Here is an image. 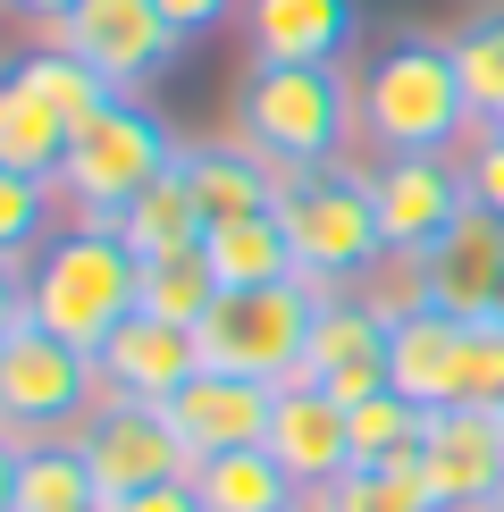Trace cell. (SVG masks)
I'll list each match as a JSON object with an SVG mask.
<instances>
[{"mask_svg": "<svg viewBox=\"0 0 504 512\" xmlns=\"http://www.w3.org/2000/svg\"><path fill=\"white\" fill-rule=\"evenodd\" d=\"M454 68H462V93H471V118L504 126V0L479 9L471 26H454Z\"/></svg>", "mask_w": 504, "mask_h": 512, "instance_id": "obj_26", "label": "cell"}, {"mask_svg": "<svg viewBox=\"0 0 504 512\" xmlns=\"http://www.w3.org/2000/svg\"><path fill=\"white\" fill-rule=\"evenodd\" d=\"M76 454L93 462L101 504L194 471V454H185V437H177V420H168V403H143V395H101L93 412H84V429H76Z\"/></svg>", "mask_w": 504, "mask_h": 512, "instance_id": "obj_9", "label": "cell"}, {"mask_svg": "<svg viewBox=\"0 0 504 512\" xmlns=\"http://www.w3.org/2000/svg\"><path fill=\"white\" fill-rule=\"evenodd\" d=\"M0 9H9V17H26V26H34V34H51V26H59V17H68V9H76V0H0Z\"/></svg>", "mask_w": 504, "mask_h": 512, "instance_id": "obj_35", "label": "cell"}, {"mask_svg": "<svg viewBox=\"0 0 504 512\" xmlns=\"http://www.w3.org/2000/svg\"><path fill=\"white\" fill-rule=\"evenodd\" d=\"M68 135L76 126L42 101V84L17 68H0V168H17V177H51L59 185V160H68Z\"/></svg>", "mask_w": 504, "mask_h": 512, "instance_id": "obj_20", "label": "cell"}, {"mask_svg": "<svg viewBox=\"0 0 504 512\" xmlns=\"http://www.w3.org/2000/svg\"><path fill=\"white\" fill-rule=\"evenodd\" d=\"M387 370H395V395L412 403H462V370H471V319H446V311H404L387 336Z\"/></svg>", "mask_w": 504, "mask_h": 512, "instance_id": "obj_18", "label": "cell"}, {"mask_svg": "<svg viewBox=\"0 0 504 512\" xmlns=\"http://www.w3.org/2000/svg\"><path fill=\"white\" fill-rule=\"evenodd\" d=\"M17 512H101V479L76 454V437H51V445L17 454Z\"/></svg>", "mask_w": 504, "mask_h": 512, "instance_id": "obj_24", "label": "cell"}, {"mask_svg": "<svg viewBox=\"0 0 504 512\" xmlns=\"http://www.w3.org/2000/svg\"><path fill=\"white\" fill-rule=\"evenodd\" d=\"M387 336H395V319L378 311L362 286H336V294H320V319H311L303 378H311L320 395H336V403H362V395H378V387H395Z\"/></svg>", "mask_w": 504, "mask_h": 512, "instance_id": "obj_12", "label": "cell"}, {"mask_svg": "<svg viewBox=\"0 0 504 512\" xmlns=\"http://www.w3.org/2000/svg\"><path fill=\"white\" fill-rule=\"evenodd\" d=\"M362 168H370V210H378L387 252H429L471 210L462 152H370Z\"/></svg>", "mask_w": 504, "mask_h": 512, "instance_id": "obj_10", "label": "cell"}, {"mask_svg": "<svg viewBox=\"0 0 504 512\" xmlns=\"http://www.w3.org/2000/svg\"><path fill=\"white\" fill-rule=\"evenodd\" d=\"M194 496H202V512H303L311 504L303 479L269 445H236V454L194 462Z\"/></svg>", "mask_w": 504, "mask_h": 512, "instance_id": "obj_21", "label": "cell"}, {"mask_svg": "<svg viewBox=\"0 0 504 512\" xmlns=\"http://www.w3.org/2000/svg\"><path fill=\"white\" fill-rule=\"evenodd\" d=\"M177 143L185 135L143 93H110L68 135V160H59V202H68V219H118L152 177L177 168Z\"/></svg>", "mask_w": 504, "mask_h": 512, "instance_id": "obj_4", "label": "cell"}, {"mask_svg": "<svg viewBox=\"0 0 504 512\" xmlns=\"http://www.w3.org/2000/svg\"><path fill=\"white\" fill-rule=\"evenodd\" d=\"M286 236H294V261H303V286H362L378 269V210H370V168L362 160H336V168H311V177H286V202H278Z\"/></svg>", "mask_w": 504, "mask_h": 512, "instance_id": "obj_5", "label": "cell"}, {"mask_svg": "<svg viewBox=\"0 0 504 512\" xmlns=\"http://www.w3.org/2000/svg\"><path fill=\"white\" fill-rule=\"evenodd\" d=\"M101 512H202V496H194V471L185 479H160V487H135V496H110Z\"/></svg>", "mask_w": 504, "mask_h": 512, "instance_id": "obj_33", "label": "cell"}, {"mask_svg": "<svg viewBox=\"0 0 504 512\" xmlns=\"http://www.w3.org/2000/svg\"><path fill=\"white\" fill-rule=\"evenodd\" d=\"M202 252H210V269H219V286H286V277H303L278 210H261V219H219L202 236Z\"/></svg>", "mask_w": 504, "mask_h": 512, "instance_id": "obj_22", "label": "cell"}, {"mask_svg": "<svg viewBox=\"0 0 504 512\" xmlns=\"http://www.w3.org/2000/svg\"><path fill=\"white\" fill-rule=\"evenodd\" d=\"M496 319H504V303H496Z\"/></svg>", "mask_w": 504, "mask_h": 512, "instance_id": "obj_38", "label": "cell"}, {"mask_svg": "<svg viewBox=\"0 0 504 512\" xmlns=\"http://www.w3.org/2000/svg\"><path fill=\"white\" fill-rule=\"evenodd\" d=\"M345 420H353V462H404L412 445H420V429H429V403L378 387L362 403H345Z\"/></svg>", "mask_w": 504, "mask_h": 512, "instance_id": "obj_29", "label": "cell"}, {"mask_svg": "<svg viewBox=\"0 0 504 512\" xmlns=\"http://www.w3.org/2000/svg\"><path fill=\"white\" fill-rule=\"evenodd\" d=\"M17 68L42 84V101H51V110L68 118V126H84V118L101 110V101H110V76H93L84 59H68V51H59V42H34V51L17 59Z\"/></svg>", "mask_w": 504, "mask_h": 512, "instance_id": "obj_30", "label": "cell"}, {"mask_svg": "<svg viewBox=\"0 0 504 512\" xmlns=\"http://www.w3.org/2000/svg\"><path fill=\"white\" fill-rule=\"evenodd\" d=\"M269 412H278V387L236 378V370H194L177 395H168V420H177V437H185L194 462L236 454V445H261L269 437Z\"/></svg>", "mask_w": 504, "mask_h": 512, "instance_id": "obj_14", "label": "cell"}, {"mask_svg": "<svg viewBox=\"0 0 504 512\" xmlns=\"http://www.w3.org/2000/svg\"><path fill=\"white\" fill-rule=\"evenodd\" d=\"M143 311V261L118 236V219H59V236L26 261V319L68 345L101 353L110 328Z\"/></svg>", "mask_w": 504, "mask_h": 512, "instance_id": "obj_3", "label": "cell"}, {"mask_svg": "<svg viewBox=\"0 0 504 512\" xmlns=\"http://www.w3.org/2000/svg\"><path fill=\"white\" fill-rule=\"evenodd\" d=\"M160 17H168V26H177L185 42H202V34L236 26V17H244V0H160Z\"/></svg>", "mask_w": 504, "mask_h": 512, "instance_id": "obj_32", "label": "cell"}, {"mask_svg": "<svg viewBox=\"0 0 504 512\" xmlns=\"http://www.w3.org/2000/svg\"><path fill=\"white\" fill-rule=\"evenodd\" d=\"M261 445L303 479V496H320V487H336L353 471V420H345V403L320 395L311 378H286V387H278V412H269V437Z\"/></svg>", "mask_w": 504, "mask_h": 512, "instance_id": "obj_15", "label": "cell"}, {"mask_svg": "<svg viewBox=\"0 0 504 512\" xmlns=\"http://www.w3.org/2000/svg\"><path fill=\"white\" fill-rule=\"evenodd\" d=\"M219 269H210V252H160V261H143V311L152 319H177V328H202V311L219 303Z\"/></svg>", "mask_w": 504, "mask_h": 512, "instance_id": "obj_25", "label": "cell"}, {"mask_svg": "<svg viewBox=\"0 0 504 512\" xmlns=\"http://www.w3.org/2000/svg\"><path fill=\"white\" fill-rule=\"evenodd\" d=\"M303 512H311V504H303Z\"/></svg>", "mask_w": 504, "mask_h": 512, "instance_id": "obj_39", "label": "cell"}, {"mask_svg": "<svg viewBox=\"0 0 504 512\" xmlns=\"http://www.w3.org/2000/svg\"><path fill=\"white\" fill-rule=\"evenodd\" d=\"M118 236L135 244V261H160V252H194L210 236V219H202V202H194V185H185V168H168V177H152L135 202L118 210Z\"/></svg>", "mask_w": 504, "mask_h": 512, "instance_id": "obj_23", "label": "cell"}, {"mask_svg": "<svg viewBox=\"0 0 504 512\" xmlns=\"http://www.w3.org/2000/svg\"><path fill=\"white\" fill-rule=\"evenodd\" d=\"M227 126L261 152L278 177L362 160V76L345 59H244Z\"/></svg>", "mask_w": 504, "mask_h": 512, "instance_id": "obj_1", "label": "cell"}, {"mask_svg": "<svg viewBox=\"0 0 504 512\" xmlns=\"http://www.w3.org/2000/svg\"><path fill=\"white\" fill-rule=\"evenodd\" d=\"M311 319H320V286H303V277H286V286H227L194 328L202 370H236V378H261V387H286V378H303Z\"/></svg>", "mask_w": 504, "mask_h": 512, "instance_id": "obj_6", "label": "cell"}, {"mask_svg": "<svg viewBox=\"0 0 504 512\" xmlns=\"http://www.w3.org/2000/svg\"><path fill=\"white\" fill-rule=\"evenodd\" d=\"M420 294L446 319H496V303H504V219L488 202H471L446 236L420 252Z\"/></svg>", "mask_w": 504, "mask_h": 512, "instance_id": "obj_13", "label": "cell"}, {"mask_svg": "<svg viewBox=\"0 0 504 512\" xmlns=\"http://www.w3.org/2000/svg\"><path fill=\"white\" fill-rule=\"evenodd\" d=\"M311 512H437V504L412 479V454H404V462H353L336 487L311 496Z\"/></svg>", "mask_w": 504, "mask_h": 512, "instance_id": "obj_27", "label": "cell"}, {"mask_svg": "<svg viewBox=\"0 0 504 512\" xmlns=\"http://www.w3.org/2000/svg\"><path fill=\"white\" fill-rule=\"evenodd\" d=\"M462 177H471V202H488L504 219V126H471V143H462Z\"/></svg>", "mask_w": 504, "mask_h": 512, "instance_id": "obj_31", "label": "cell"}, {"mask_svg": "<svg viewBox=\"0 0 504 512\" xmlns=\"http://www.w3.org/2000/svg\"><path fill=\"white\" fill-rule=\"evenodd\" d=\"M177 168H185V185H194V202H202L210 227L219 219H261V210L286 202V177L252 152L244 135H185Z\"/></svg>", "mask_w": 504, "mask_h": 512, "instance_id": "obj_16", "label": "cell"}, {"mask_svg": "<svg viewBox=\"0 0 504 512\" xmlns=\"http://www.w3.org/2000/svg\"><path fill=\"white\" fill-rule=\"evenodd\" d=\"M252 59H345L362 42L353 0H244Z\"/></svg>", "mask_w": 504, "mask_h": 512, "instance_id": "obj_19", "label": "cell"}, {"mask_svg": "<svg viewBox=\"0 0 504 512\" xmlns=\"http://www.w3.org/2000/svg\"><path fill=\"white\" fill-rule=\"evenodd\" d=\"M26 328V261H0V345Z\"/></svg>", "mask_w": 504, "mask_h": 512, "instance_id": "obj_34", "label": "cell"}, {"mask_svg": "<svg viewBox=\"0 0 504 512\" xmlns=\"http://www.w3.org/2000/svg\"><path fill=\"white\" fill-rule=\"evenodd\" d=\"M59 219H68V202H59L51 177H17V168H0V261H26L59 236Z\"/></svg>", "mask_w": 504, "mask_h": 512, "instance_id": "obj_28", "label": "cell"}, {"mask_svg": "<svg viewBox=\"0 0 504 512\" xmlns=\"http://www.w3.org/2000/svg\"><path fill=\"white\" fill-rule=\"evenodd\" d=\"M42 42H59L93 76H110V93H152L185 51V34L160 17V0H76Z\"/></svg>", "mask_w": 504, "mask_h": 512, "instance_id": "obj_8", "label": "cell"}, {"mask_svg": "<svg viewBox=\"0 0 504 512\" xmlns=\"http://www.w3.org/2000/svg\"><path fill=\"white\" fill-rule=\"evenodd\" d=\"M101 395H110L101 387V361L84 345H68V336L34 328V319L0 345V437H17V445L76 437Z\"/></svg>", "mask_w": 504, "mask_h": 512, "instance_id": "obj_7", "label": "cell"}, {"mask_svg": "<svg viewBox=\"0 0 504 512\" xmlns=\"http://www.w3.org/2000/svg\"><path fill=\"white\" fill-rule=\"evenodd\" d=\"M93 361H101V387H110V395L168 403V395L185 387V378L202 370V336H194V328H177V319L135 311L126 328H110V345H101Z\"/></svg>", "mask_w": 504, "mask_h": 512, "instance_id": "obj_17", "label": "cell"}, {"mask_svg": "<svg viewBox=\"0 0 504 512\" xmlns=\"http://www.w3.org/2000/svg\"><path fill=\"white\" fill-rule=\"evenodd\" d=\"M362 76V160L370 152H462L471 143V93L454 68V34L404 26L370 51Z\"/></svg>", "mask_w": 504, "mask_h": 512, "instance_id": "obj_2", "label": "cell"}, {"mask_svg": "<svg viewBox=\"0 0 504 512\" xmlns=\"http://www.w3.org/2000/svg\"><path fill=\"white\" fill-rule=\"evenodd\" d=\"M488 512H504V487H496V496H488Z\"/></svg>", "mask_w": 504, "mask_h": 512, "instance_id": "obj_37", "label": "cell"}, {"mask_svg": "<svg viewBox=\"0 0 504 512\" xmlns=\"http://www.w3.org/2000/svg\"><path fill=\"white\" fill-rule=\"evenodd\" d=\"M17 454H26V445L0 437V512H17Z\"/></svg>", "mask_w": 504, "mask_h": 512, "instance_id": "obj_36", "label": "cell"}, {"mask_svg": "<svg viewBox=\"0 0 504 512\" xmlns=\"http://www.w3.org/2000/svg\"><path fill=\"white\" fill-rule=\"evenodd\" d=\"M412 479L429 487L437 512H488L504 487V412L488 403H437L412 445Z\"/></svg>", "mask_w": 504, "mask_h": 512, "instance_id": "obj_11", "label": "cell"}]
</instances>
